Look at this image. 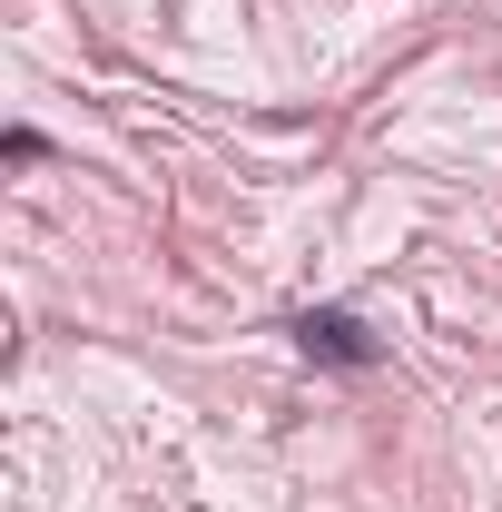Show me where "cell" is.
I'll list each match as a JSON object with an SVG mask.
<instances>
[{"instance_id":"6da1fadb","label":"cell","mask_w":502,"mask_h":512,"mask_svg":"<svg viewBox=\"0 0 502 512\" xmlns=\"http://www.w3.org/2000/svg\"><path fill=\"white\" fill-rule=\"evenodd\" d=\"M296 345H306L315 365H345V375H375L384 365V335H365V316H345V306H306L296 316Z\"/></svg>"},{"instance_id":"7a4b0ae2","label":"cell","mask_w":502,"mask_h":512,"mask_svg":"<svg viewBox=\"0 0 502 512\" xmlns=\"http://www.w3.org/2000/svg\"><path fill=\"white\" fill-rule=\"evenodd\" d=\"M0 148H10V168H40V158H50V138H40V128H10Z\"/></svg>"}]
</instances>
